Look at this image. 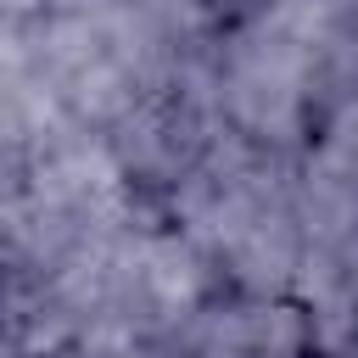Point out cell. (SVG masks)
Here are the masks:
<instances>
[{
  "label": "cell",
  "instance_id": "5b68a950",
  "mask_svg": "<svg viewBox=\"0 0 358 358\" xmlns=\"http://www.w3.org/2000/svg\"><path fill=\"white\" fill-rule=\"evenodd\" d=\"M22 173H28V151L0 140V235L11 229L17 218V201H22Z\"/></svg>",
  "mask_w": 358,
  "mask_h": 358
},
{
  "label": "cell",
  "instance_id": "7a4b0ae2",
  "mask_svg": "<svg viewBox=\"0 0 358 358\" xmlns=\"http://www.w3.org/2000/svg\"><path fill=\"white\" fill-rule=\"evenodd\" d=\"M207 95L229 134L263 151H280V157L308 151L324 123L313 45L302 22L280 6H257L224 22L213 62H207Z\"/></svg>",
  "mask_w": 358,
  "mask_h": 358
},
{
  "label": "cell",
  "instance_id": "52a82bcc",
  "mask_svg": "<svg viewBox=\"0 0 358 358\" xmlns=\"http://www.w3.org/2000/svg\"><path fill=\"white\" fill-rule=\"evenodd\" d=\"M45 11H50V0H0V28L34 22V17H45Z\"/></svg>",
  "mask_w": 358,
  "mask_h": 358
},
{
  "label": "cell",
  "instance_id": "8992f818",
  "mask_svg": "<svg viewBox=\"0 0 358 358\" xmlns=\"http://www.w3.org/2000/svg\"><path fill=\"white\" fill-rule=\"evenodd\" d=\"M313 140H319V145H336L341 157H352V162H358V90H352V95H347V101L319 123V134H313Z\"/></svg>",
  "mask_w": 358,
  "mask_h": 358
},
{
  "label": "cell",
  "instance_id": "3957f363",
  "mask_svg": "<svg viewBox=\"0 0 358 358\" xmlns=\"http://www.w3.org/2000/svg\"><path fill=\"white\" fill-rule=\"evenodd\" d=\"M218 134H224V123L207 95V73H201V78L168 84L162 95H151L129 117H117L106 129V151H112L117 173L129 179V190L145 207H162L185 185V173L213 151Z\"/></svg>",
  "mask_w": 358,
  "mask_h": 358
},
{
  "label": "cell",
  "instance_id": "6da1fadb",
  "mask_svg": "<svg viewBox=\"0 0 358 358\" xmlns=\"http://www.w3.org/2000/svg\"><path fill=\"white\" fill-rule=\"evenodd\" d=\"M291 162L241 134H218L185 185L157 207L213 268L218 291L296 296L302 235L291 213Z\"/></svg>",
  "mask_w": 358,
  "mask_h": 358
},
{
  "label": "cell",
  "instance_id": "277c9868",
  "mask_svg": "<svg viewBox=\"0 0 358 358\" xmlns=\"http://www.w3.org/2000/svg\"><path fill=\"white\" fill-rule=\"evenodd\" d=\"M157 358H319V341L302 296L218 291L157 347Z\"/></svg>",
  "mask_w": 358,
  "mask_h": 358
}]
</instances>
